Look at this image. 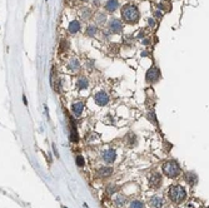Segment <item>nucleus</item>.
<instances>
[{"mask_svg":"<svg viewBox=\"0 0 209 208\" xmlns=\"http://www.w3.org/2000/svg\"><path fill=\"white\" fill-rule=\"evenodd\" d=\"M95 33H97V27L95 25H89L86 29V34L89 35V36H94L95 35Z\"/></svg>","mask_w":209,"mask_h":208,"instance_id":"aec40b11","label":"nucleus"},{"mask_svg":"<svg viewBox=\"0 0 209 208\" xmlns=\"http://www.w3.org/2000/svg\"><path fill=\"white\" fill-rule=\"evenodd\" d=\"M68 30H69L70 34H77V33L80 30V23H79L78 20H73V22L69 24Z\"/></svg>","mask_w":209,"mask_h":208,"instance_id":"f8f14e48","label":"nucleus"},{"mask_svg":"<svg viewBox=\"0 0 209 208\" xmlns=\"http://www.w3.org/2000/svg\"><path fill=\"white\" fill-rule=\"evenodd\" d=\"M110 174H113V168L111 167H103L98 170V176L99 177H109Z\"/></svg>","mask_w":209,"mask_h":208,"instance_id":"2eb2a0df","label":"nucleus"},{"mask_svg":"<svg viewBox=\"0 0 209 208\" xmlns=\"http://www.w3.org/2000/svg\"><path fill=\"white\" fill-rule=\"evenodd\" d=\"M91 16V13H90V10L88 9V8H83V10L80 11V18L83 20H86V19H89Z\"/></svg>","mask_w":209,"mask_h":208,"instance_id":"f3484780","label":"nucleus"},{"mask_svg":"<svg viewBox=\"0 0 209 208\" xmlns=\"http://www.w3.org/2000/svg\"><path fill=\"white\" fill-rule=\"evenodd\" d=\"M105 20H107L105 14H103V13H99V14H98V19H97V23H98V24H104V23H105Z\"/></svg>","mask_w":209,"mask_h":208,"instance_id":"4be33fe9","label":"nucleus"},{"mask_svg":"<svg viewBox=\"0 0 209 208\" xmlns=\"http://www.w3.org/2000/svg\"><path fill=\"white\" fill-rule=\"evenodd\" d=\"M94 99H95V103L100 107H104L109 103V95H108L105 91H99V93H97Z\"/></svg>","mask_w":209,"mask_h":208,"instance_id":"423d86ee","label":"nucleus"},{"mask_svg":"<svg viewBox=\"0 0 209 208\" xmlns=\"http://www.w3.org/2000/svg\"><path fill=\"white\" fill-rule=\"evenodd\" d=\"M116 189H118V187H116V186H109L107 188V193L108 194H113V193L116 192Z\"/></svg>","mask_w":209,"mask_h":208,"instance_id":"b1692460","label":"nucleus"},{"mask_svg":"<svg viewBox=\"0 0 209 208\" xmlns=\"http://www.w3.org/2000/svg\"><path fill=\"white\" fill-rule=\"evenodd\" d=\"M159 78H160V72L155 66H152L147 72V74H145V79H147V82H149V83H155Z\"/></svg>","mask_w":209,"mask_h":208,"instance_id":"20e7f679","label":"nucleus"},{"mask_svg":"<svg viewBox=\"0 0 209 208\" xmlns=\"http://www.w3.org/2000/svg\"><path fill=\"white\" fill-rule=\"evenodd\" d=\"M129 208H145V206H144V203L140 201H133V202H130V205H129Z\"/></svg>","mask_w":209,"mask_h":208,"instance_id":"a211bd4d","label":"nucleus"},{"mask_svg":"<svg viewBox=\"0 0 209 208\" xmlns=\"http://www.w3.org/2000/svg\"><path fill=\"white\" fill-rule=\"evenodd\" d=\"M122 18L127 23H135L139 19V10L133 4H127L122 8Z\"/></svg>","mask_w":209,"mask_h":208,"instance_id":"f257e3e1","label":"nucleus"},{"mask_svg":"<svg viewBox=\"0 0 209 208\" xmlns=\"http://www.w3.org/2000/svg\"><path fill=\"white\" fill-rule=\"evenodd\" d=\"M75 162H77V164L79 167H83V165H84V158H83V156H77Z\"/></svg>","mask_w":209,"mask_h":208,"instance_id":"5701e85b","label":"nucleus"},{"mask_svg":"<svg viewBox=\"0 0 209 208\" xmlns=\"http://www.w3.org/2000/svg\"><path fill=\"white\" fill-rule=\"evenodd\" d=\"M72 134H70V139L73 140V142H78V133H77V129H75V127H72Z\"/></svg>","mask_w":209,"mask_h":208,"instance_id":"412c9836","label":"nucleus"},{"mask_svg":"<svg viewBox=\"0 0 209 208\" xmlns=\"http://www.w3.org/2000/svg\"><path fill=\"white\" fill-rule=\"evenodd\" d=\"M103 159L107 162V163H113L116 158V152L114 149H107V151L103 152Z\"/></svg>","mask_w":209,"mask_h":208,"instance_id":"0eeeda50","label":"nucleus"},{"mask_svg":"<svg viewBox=\"0 0 209 208\" xmlns=\"http://www.w3.org/2000/svg\"><path fill=\"white\" fill-rule=\"evenodd\" d=\"M162 183V176L158 173H152L149 176V184L153 187V188H158Z\"/></svg>","mask_w":209,"mask_h":208,"instance_id":"6e6552de","label":"nucleus"},{"mask_svg":"<svg viewBox=\"0 0 209 208\" xmlns=\"http://www.w3.org/2000/svg\"><path fill=\"white\" fill-rule=\"evenodd\" d=\"M184 178H185V181L189 183L190 186H193V184H195L197 183V181H198V178H197V176H195L194 173H187L185 176H184Z\"/></svg>","mask_w":209,"mask_h":208,"instance_id":"dca6fc26","label":"nucleus"},{"mask_svg":"<svg viewBox=\"0 0 209 208\" xmlns=\"http://www.w3.org/2000/svg\"><path fill=\"white\" fill-rule=\"evenodd\" d=\"M72 110H73V113H74L75 117H79V115L83 113V110H84V102L74 103L73 105H72Z\"/></svg>","mask_w":209,"mask_h":208,"instance_id":"9d476101","label":"nucleus"},{"mask_svg":"<svg viewBox=\"0 0 209 208\" xmlns=\"http://www.w3.org/2000/svg\"><path fill=\"white\" fill-rule=\"evenodd\" d=\"M163 172L170 178H175V177H178L179 174H180V167L178 165L177 162L169 161V162H167V163L163 165Z\"/></svg>","mask_w":209,"mask_h":208,"instance_id":"7ed1b4c3","label":"nucleus"},{"mask_svg":"<svg viewBox=\"0 0 209 208\" xmlns=\"http://www.w3.org/2000/svg\"><path fill=\"white\" fill-rule=\"evenodd\" d=\"M118 6H119L118 0H108V1L105 3V9L108 11H110V13L115 11L116 9H118Z\"/></svg>","mask_w":209,"mask_h":208,"instance_id":"9b49d317","label":"nucleus"},{"mask_svg":"<svg viewBox=\"0 0 209 208\" xmlns=\"http://www.w3.org/2000/svg\"><path fill=\"white\" fill-rule=\"evenodd\" d=\"M109 30L113 34H119L123 30V24L119 19H110L109 22Z\"/></svg>","mask_w":209,"mask_h":208,"instance_id":"39448f33","label":"nucleus"},{"mask_svg":"<svg viewBox=\"0 0 209 208\" xmlns=\"http://www.w3.org/2000/svg\"><path fill=\"white\" fill-rule=\"evenodd\" d=\"M114 202H115V205H116V206H124L125 198L123 197L122 194H119V195H116V197L114 198Z\"/></svg>","mask_w":209,"mask_h":208,"instance_id":"6ab92c4d","label":"nucleus"},{"mask_svg":"<svg viewBox=\"0 0 209 208\" xmlns=\"http://www.w3.org/2000/svg\"><path fill=\"white\" fill-rule=\"evenodd\" d=\"M149 205L152 208H163V206H164V199L162 197H158V195H154V197L150 199Z\"/></svg>","mask_w":209,"mask_h":208,"instance_id":"1a4fd4ad","label":"nucleus"},{"mask_svg":"<svg viewBox=\"0 0 209 208\" xmlns=\"http://www.w3.org/2000/svg\"><path fill=\"white\" fill-rule=\"evenodd\" d=\"M168 194L174 203H182L187 197L185 189L183 188L182 186H178V184L170 187L169 191H168Z\"/></svg>","mask_w":209,"mask_h":208,"instance_id":"f03ea898","label":"nucleus"},{"mask_svg":"<svg viewBox=\"0 0 209 208\" xmlns=\"http://www.w3.org/2000/svg\"><path fill=\"white\" fill-rule=\"evenodd\" d=\"M68 68H69V70H72V72H78L79 69H80V63L78 61V59H72L69 61V64H68Z\"/></svg>","mask_w":209,"mask_h":208,"instance_id":"ddd939ff","label":"nucleus"},{"mask_svg":"<svg viewBox=\"0 0 209 208\" xmlns=\"http://www.w3.org/2000/svg\"><path fill=\"white\" fill-rule=\"evenodd\" d=\"M23 101H24L25 105H28V99H26V97H25V95H23Z\"/></svg>","mask_w":209,"mask_h":208,"instance_id":"a878e982","label":"nucleus"},{"mask_svg":"<svg viewBox=\"0 0 209 208\" xmlns=\"http://www.w3.org/2000/svg\"><path fill=\"white\" fill-rule=\"evenodd\" d=\"M77 87L78 89H86L89 87V82H88V79L85 77H80L77 82Z\"/></svg>","mask_w":209,"mask_h":208,"instance_id":"4468645a","label":"nucleus"},{"mask_svg":"<svg viewBox=\"0 0 209 208\" xmlns=\"http://www.w3.org/2000/svg\"><path fill=\"white\" fill-rule=\"evenodd\" d=\"M148 23H149V25H150V27H154V25H155V22H154V19H149V20H148Z\"/></svg>","mask_w":209,"mask_h":208,"instance_id":"393cba45","label":"nucleus"}]
</instances>
